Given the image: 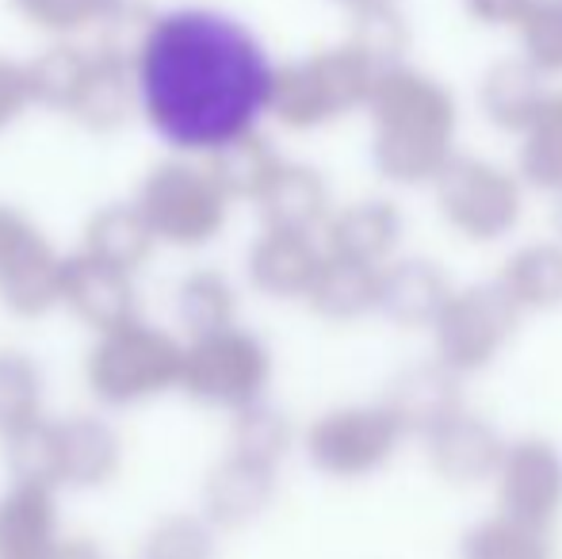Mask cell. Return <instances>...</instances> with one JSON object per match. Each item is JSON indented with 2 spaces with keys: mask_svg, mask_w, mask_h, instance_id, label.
I'll list each match as a JSON object with an SVG mask.
<instances>
[{
  "mask_svg": "<svg viewBox=\"0 0 562 559\" xmlns=\"http://www.w3.org/2000/svg\"><path fill=\"white\" fill-rule=\"evenodd\" d=\"M276 89L280 74L265 43L207 4L154 15L134 51V100L149 131L180 154L218 157L252 142Z\"/></svg>",
  "mask_w": 562,
  "mask_h": 559,
  "instance_id": "obj_1",
  "label": "cell"
}]
</instances>
